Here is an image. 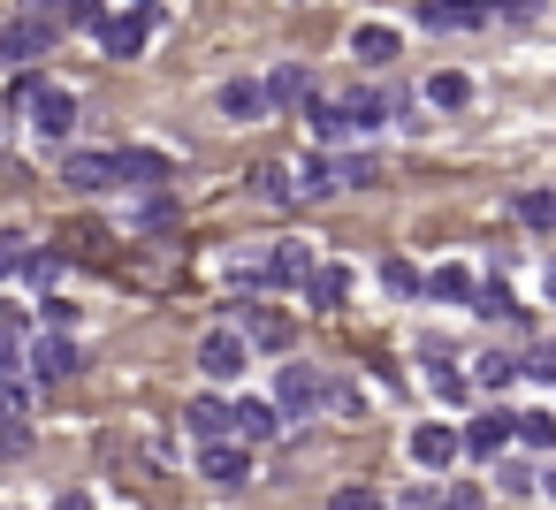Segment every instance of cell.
<instances>
[{
    "mask_svg": "<svg viewBox=\"0 0 556 510\" xmlns=\"http://www.w3.org/2000/svg\"><path fill=\"white\" fill-rule=\"evenodd\" d=\"M16 107H31L39 138H70V123H77V100H70V92H47L39 77H24V85H16Z\"/></svg>",
    "mask_w": 556,
    "mask_h": 510,
    "instance_id": "cell-1",
    "label": "cell"
},
{
    "mask_svg": "<svg viewBox=\"0 0 556 510\" xmlns=\"http://www.w3.org/2000/svg\"><path fill=\"white\" fill-rule=\"evenodd\" d=\"M199 472H206L214 487H244V480H252V442H229V434H214V442L199 449Z\"/></svg>",
    "mask_w": 556,
    "mask_h": 510,
    "instance_id": "cell-2",
    "label": "cell"
},
{
    "mask_svg": "<svg viewBox=\"0 0 556 510\" xmlns=\"http://www.w3.org/2000/svg\"><path fill=\"white\" fill-rule=\"evenodd\" d=\"M244 358H252V343H244V328H214V335L199 343V373H214V381H229V373H244Z\"/></svg>",
    "mask_w": 556,
    "mask_h": 510,
    "instance_id": "cell-3",
    "label": "cell"
},
{
    "mask_svg": "<svg viewBox=\"0 0 556 510\" xmlns=\"http://www.w3.org/2000/svg\"><path fill=\"white\" fill-rule=\"evenodd\" d=\"M47 47H54V24H9V31H0V62H9V69H31V62H47Z\"/></svg>",
    "mask_w": 556,
    "mask_h": 510,
    "instance_id": "cell-4",
    "label": "cell"
},
{
    "mask_svg": "<svg viewBox=\"0 0 556 510\" xmlns=\"http://www.w3.org/2000/svg\"><path fill=\"white\" fill-rule=\"evenodd\" d=\"M290 191H298L305 206H320V199H336V191H351V183H343V161H336V153H313V161L290 176Z\"/></svg>",
    "mask_w": 556,
    "mask_h": 510,
    "instance_id": "cell-5",
    "label": "cell"
},
{
    "mask_svg": "<svg viewBox=\"0 0 556 510\" xmlns=\"http://www.w3.org/2000/svg\"><path fill=\"white\" fill-rule=\"evenodd\" d=\"M62 176H70L77 191H123V161H115V153H70Z\"/></svg>",
    "mask_w": 556,
    "mask_h": 510,
    "instance_id": "cell-6",
    "label": "cell"
},
{
    "mask_svg": "<svg viewBox=\"0 0 556 510\" xmlns=\"http://www.w3.org/2000/svg\"><path fill=\"white\" fill-rule=\"evenodd\" d=\"M229 434H237V442H275V434H282V404H260V396L229 404Z\"/></svg>",
    "mask_w": 556,
    "mask_h": 510,
    "instance_id": "cell-7",
    "label": "cell"
},
{
    "mask_svg": "<svg viewBox=\"0 0 556 510\" xmlns=\"http://www.w3.org/2000/svg\"><path fill=\"white\" fill-rule=\"evenodd\" d=\"M419 24L427 31H472V24H488V0H419Z\"/></svg>",
    "mask_w": 556,
    "mask_h": 510,
    "instance_id": "cell-8",
    "label": "cell"
},
{
    "mask_svg": "<svg viewBox=\"0 0 556 510\" xmlns=\"http://www.w3.org/2000/svg\"><path fill=\"white\" fill-rule=\"evenodd\" d=\"M31 366H39L47 381H70V373L85 366V350L70 343V328H54V335H39V343H31Z\"/></svg>",
    "mask_w": 556,
    "mask_h": 510,
    "instance_id": "cell-9",
    "label": "cell"
},
{
    "mask_svg": "<svg viewBox=\"0 0 556 510\" xmlns=\"http://www.w3.org/2000/svg\"><path fill=\"white\" fill-rule=\"evenodd\" d=\"M275 404H282V411H313V404H328V381H320L313 366H282V381H275Z\"/></svg>",
    "mask_w": 556,
    "mask_h": 510,
    "instance_id": "cell-10",
    "label": "cell"
},
{
    "mask_svg": "<svg viewBox=\"0 0 556 510\" xmlns=\"http://www.w3.org/2000/svg\"><path fill=\"white\" fill-rule=\"evenodd\" d=\"M146 31H153L146 9H130V16H108V24H100V47H108L115 62H130V54H146Z\"/></svg>",
    "mask_w": 556,
    "mask_h": 510,
    "instance_id": "cell-11",
    "label": "cell"
},
{
    "mask_svg": "<svg viewBox=\"0 0 556 510\" xmlns=\"http://www.w3.org/2000/svg\"><path fill=\"white\" fill-rule=\"evenodd\" d=\"M222 115H229V123H260V115H267V85H260V77H229V85H222Z\"/></svg>",
    "mask_w": 556,
    "mask_h": 510,
    "instance_id": "cell-12",
    "label": "cell"
},
{
    "mask_svg": "<svg viewBox=\"0 0 556 510\" xmlns=\"http://www.w3.org/2000/svg\"><path fill=\"white\" fill-rule=\"evenodd\" d=\"M351 54H358V69H389L396 62V31L389 24H358L351 31Z\"/></svg>",
    "mask_w": 556,
    "mask_h": 510,
    "instance_id": "cell-13",
    "label": "cell"
},
{
    "mask_svg": "<svg viewBox=\"0 0 556 510\" xmlns=\"http://www.w3.org/2000/svg\"><path fill=\"white\" fill-rule=\"evenodd\" d=\"M457 449H465V442H457L450 426H412V457H419L427 472H442V464H457Z\"/></svg>",
    "mask_w": 556,
    "mask_h": 510,
    "instance_id": "cell-14",
    "label": "cell"
},
{
    "mask_svg": "<svg viewBox=\"0 0 556 510\" xmlns=\"http://www.w3.org/2000/svg\"><path fill=\"white\" fill-rule=\"evenodd\" d=\"M305 100H313V77H305L298 62H282V69L267 77V115H275V107H305Z\"/></svg>",
    "mask_w": 556,
    "mask_h": 510,
    "instance_id": "cell-15",
    "label": "cell"
},
{
    "mask_svg": "<svg viewBox=\"0 0 556 510\" xmlns=\"http://www.w3.org/2000/svg\"><path fill=\"white\" fill-rule=\"evenodd\" d=\"M267 267H275V282H282V290H305V275H313V252H305L298 237H282V244L267 252Z\"/></svg>",
    "mask_w": 556,
    "mask_h": 510,
    "instance_id": "cell-16",
    "label": "cell"
},
{
    "mask_svg": "<svg viewBox=\"0 0 556 510\" xmlns=\"http://www.w3.org/2000/svg\"><path fill=\"white\" fill-rule=\"evenodd\" d=\"M343 297H351V275H343V267H313V275H305V305H313V313H336Z\"/></svg>",
    "mask_w": 556,
    "mask_h": 510,
    "instance_id": "cell-17",
    "label": "cell"
},
{
    "mask_svg": "<svg viewBox=\"0 0 556 510\" xmlns=\"http://www.w3.org/2000/svg\"><path fill=\"white\" fill-rule=\"evenodd\" d=\"M465 449H472V457H495V449H510V411H480V419L465 426Z\"/></svg>",
    "mask_w": 556,
    "mask_h": 510,
    "instance_id": "cell-18",
    "label": "cell"
},
{
    "mask_svg": "<svg viewBox=\"0 0 556 510\" xmlns=\"http://www.w3.org/2000/svg\"><path fill=\"white\" fill-rule=\"evenodd\" d=\"M336 107L351 115V130H381L396 100H389V92H366V85H358V92H351V100H336Z\"/></svg>",
    "mask_w": 556,
    "mask_h": 510,
    "instance_id": "cell-19",
    "label": "cell"
},
{
    "mask_svg": "<svg viewBox=\"0 0 556 510\" xmlns=\"http://www.w3.org/2000/svg\"><path fill=\"white\" fill-rule=\"evenodd\" d=\"M62 252H77V259H100V267H115V244L100 237V221H70V229H62Z\"/></svg>",
    "mask_w": 556,
    "mask_h": 510,
    "instance_id": "cell-20",
    "label": "cell"
},
{
    "mask_svg": "<svg viewBox=\"0 0 556 510\" xmlns=\"http://www.w3.org/2000/svg\"><path fill=\"white\" fill-rule=\"evenodd\" d=\"M244 343H260V350H282V343H290V313H267V305H252V313H244Z\"/></svg>",
    "mask_w": 556,
    "mask_h": 510,
    "instance_id": "cell-21",
    "label": "cell"
},
{
    "mask_svg": "<svg viewBox=\"0 0 556 510\" xmlns=\"http://www.w3.org/2000/svg\"><path fill=\"white\" fill-rule=\"evenodd\" d=\"M184 426H191L199 442H214V434H229V404H222V396H191V404H184Z\"/></svg>",
    "mask_w": 556,
    "mask_h": 510,
    "instance_id": "cell-22",
    "label": "cell"
},
{
    "mask_svg": "<svg viewBox=\"0 0 556 510\" xmlns=\"http://www.w3.org/2000/svg\"><path fill=\"white\" fill-rule=\"evenodd\" d=\"M510 214H518L526 229H556V191H518Z\"/></svg>",
    "mask_w": 556,
    "mask_h": 510,
    "instance_id": "cell-23",
    "label": "cell"
},
{
    "mask_svg": "<svg viewBox=\"0 0 556 510\" xmlns=\"http://www.w3.org/2000/svg\"><path fill=\"white\" fill-rule=\"evenodd\" d=\"M381 290H389V297H419V290H427V275H419L412 259H381Z\"/></svg>",
    "mask_w": 556,
    "mask_h": 510,
    "instance_id": "cell-24",
    "label": "cell"
},
{
    "mask_svg": "<svg viewBox=\"0 0 556 510\" xmlns=\"http://www.w3.org/2000/svg\"><path fill=\"white\" fill-rule=\"evenodd\" d=\"M427 100H434V107H465V100H472V77L442 69V77H427Z\"/></svg>",
    "mask_w": 556,
    "mask_h": 510,
    "instance_id": "cell-25",
    "label": "cell"
},
{
    "mask_svg": "<svg viewBox=\"0 0 556 510\" xmlns=\"http://www.w3.org/2000/svg\"><path fill=\"white\" fill-rule=\"evenodd\" d=\"M115 161H123V183H161V176H168L161 153H115Z\"/></svg>",
    "mask_w": 556,
    "mask_h": 510,
    "instance_id": "cell-26",
    "label": "cell"
},
{
    "mask_svg": "<svg viewBox=\"0 0 556 510\" xmlns=\"http://www.w3.org/2000/svg\"><path fill=\"white\" fill-rule=\"evenodd\" d=\"M510 434H518V442H533V449H548V442H556V419H548V411H518V419H510Z\"/></svg>",
    "mask_w": 556,
    "mask_h": 510,
    "instance_id": "cell-27",
    "label": "cell"
},
{
    "mask_svg": "<svg viewBox=\"0 0 556 510\" xmlns=\"http://www.w3.org/2000/svg\"><path fill=\"white\" fill-rule=\"evenodd\" d=\"M427 297H472V275L465 267H434L427 275Z\"/></svg>",
    "mask_w": 556,
    "mask_h": 510,
    "instance_id": "cell-28",
    "label": "cell"
},
{
    "mask_svg": "<svg viewBox=\"0 0 556 510\" xmlns=\"http://www.w3.org/2000/svg\"><path fill=\"white\" fill-rule=\"evenodd\" d=\"M503 381H518V358H503V350H480V388H503Z\"/></svg>",
    "mask_w": 556,
    "mask_h": 510,
    "instance_id": "cell-29",
    "label": "cell"
},
{
    "mask_svg": "<svg viewBox=\"0 0 556 510\" xmlns=\"http://www.w3.org/2000/svg\"><path fill=\"white\" fill-rule=\"evenodd\" d=\"M54 275H62V252H31V259H24V282H31V290H47Z\"/></svg>",
    "mask_w": 556,
    "mask_h": 510,
    "instance_id": "cell-30",
    "label": "cell"
},
{
    "mask_svg": "<svg viewBox=\"0 0 556 510\" xmlns=\"http://www.w3.org/2000/svg\"><path fill=\"white\" fill-rule=\"evenodd\" d=\"M24 259H31V244L9 229V237H0V275H24Z\"/></svg>",
    "mask_w": 556,
    "mask_h": 510,
    "instance_id": "cell-31",
    "label": "cell"
},
{
    "mask_svg": "<svg viewBox=\"0 0 556 510\" xmlns=\"http://www.w3.org/2000/svg\"><path fill=\"white\" fill-rule=\"evenodd\" d=\"M62 16H70L77 31H100V24H108V9H100V0H70V9H62Z\"/></svg>",
    "mask_w": 556,
    "mask_h": 510,
    "instance_id": "cell-32",
    "label": "cell"
},
{
    "mask_svg": "<svg viewBox=\"0 0 556 510\" xmlns=\"http://www.w3.org/2000/svg\"><path fill=\"white\" fill-rule=\"evenodd\" d=\"M252 191H260V199H298V191H290V176H282V168H260V176H252Z\"/></svg>",
    "mask_w": 556,
    "mask_h": 510,
    "instance_id": "cell-33",
    "label": "cell"
},
{
    "mask_svg": "<svg viewBox=\"0 0 556 510\" xmlns=\"http://www.w3.org/2000/svg\"><path fill=\"white\" fill-rule=\"evenodd\" d=\"M503 495H541V480L526 464H503Z\"/></svg>",
    "mask_w": 556,
    "mask_h": 510,
    "instance_id": "cell-34",
    "label": "cell"
},
{
    "mask_svg": "<svg viewBox=\"0 0 556 510\" xmlns=\"http://www.w3.org/2000/svg\"><path fill=\"white\" fill-rule=\"evenodd\" d=\"M518 373H541V381H556V343H548V350H533V358H518Z\"/></svg>",
    "mask_w": 556,
    "mask_h": 510,
    "instance_id": "cell-35",
    "label": "cell"
},
{
    "mask_svg": "<svg viewBox=\"0 0 556 510\" xmlns=\"http://www.w3.org/2000/svg\"><path fill=\"white\" fill-rule=\"evenodd\" d=\"M24 366V343H16V328H0V373H16Z\"/></svg>",
    "mask_w": 556,
    "mask_h": 510,
    "instance_id": "cell-36",
    "label": "cell"
},
{
    "mask_svg": "<svg viewBox=\"0 0 556 510\" xmlns=\"http://www.w3.org/2000/svg\"><path fill=\"white\" fill-rule=\"evenodd\" d=\"M472 305H480V313H510V297H503V282H488V290H472Z\"/></svg>",
    "mask_w": 556,
    "mask_h": 510,
    "instance_id": "cell-37",
    "label": "cell"
},
{
    "mask_svg": "<svg viewBox=\"0 0 556 510\" xmlns=\"http://www.w3.org/2000/svg\"><path fill=\"white\" fill-rule=\"evenodd\" d=\"M495 9H503V16H533V9H541V0H495Z\"/></svg>",
    "mask_w": 556,
    "mask_h": 510,
    "instance_id": "cell-38",
    "label": "cell"
},
{
    "mask_svg": "<svg viewBox=\"0 0 556 510\" xmlns=\"http://www.w3.org/2000/svg\"><path fill=\"white\" fill-rule=\"evenodd\" d=\"M541 290H548V297H556V267H548V275H541Z\"/></svg>",
    "mask_w": 556,
    "mask_h": 510,
    "instance_id": "cell-39",
    "label": "cell"
},
{
    "mask_svg": "<svg viewBox=\"0 0 556 510\" xmlns=\"http://www.w3.org/2000/svg\"><path fill=\"white\" fill-rule=\"evenodd\" d=\"M541 495H548V502H556V472H548V480H541Z\"/></svg>",
    "mask_w": 556,
    "mask_h": 510,
    "instance_id": "cell-40",
    "label": "cell"
},
{
    "mask_svg": "<svg viewBox=\"0 0 556 510\" xmlns=\"http://www.w3.org/2000/svg\"><path fill=\"white\" fill-rule=\"evenodd\" d=\"M31 9H54V0H31Z\"/></svg>",
    "mask_w": 556,
    "mask_h": 510,
    "instance_id": "cell-41",
    "label": "cell"
}]
</instances>
